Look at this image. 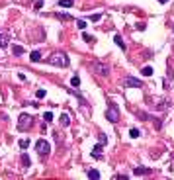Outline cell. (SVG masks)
I'll return each mask as SVG.
<instances>
[{
    "instance_id": "19",
    "label": "cell",
    "mask_w": 174,
    "mask_h": 180,
    "mask_svg": "<svg viewBox=\"0 0 174 180\" xmlns=\"http://www.w3.org/2000/svg\"><path fill=\"white\" fill-rule=\"evenodd\" d=\"M141 73H143L145 77H151V74H153V67H145V69L141 70Z\"/></svg>"
},
{
    "instance_id": "4",
    "label": "cell",
    "mask_w": 174,
    "mask_h": 180,
    "mask_svg": "<svg viewBox=\"0 0 174 180\" xmlns=\"http://www.w3.org/2000/svg\"><path fill=\"white\" fill-rule=\"evenodd\" d=\"M31 123H34V118L27 116V114H22L18 118V131H26V129H30Z\"/></svg>"
},
{
    "instance_id": "28",
    "label": "cell",
    "mask_w": 174,
    "mask_h": 180,
    "mask_svg": "<svg viewBox=\"0 0 174 180\" xmlns=\"http://www.w3.org/2000/svg\"><path fill=\"white\" fill-rule=\"evenodd\" d=\"M115 178H118V180H127L129 176H127V174H118V176H115Z\"/></svg>"
},
{
    "instance_id": "3",
    "label": "cell",
    "mask_w": 174,
    "mask_h": 180,
    "mask_svg": "<svg viewBox=\"0 0 174 180\" xmlns=\"http://www.w3.org/2000/svg\"><path fill=\"white\" fill-rule=\"evenodd\" d=\"M106 119L110 121V123H118L119 121V110L115 104H110V108L106 110Z\"/></svg>"
},
{
    "instance_id": "29",
    "label": "cell",
    "mask_w": 174,
    "mask_h": 180,
    "mask_svg": "<svg viewBox=\"0 0 174 180\" xmlns=\"http://www.w3.org/2000/svg\"><path fill=\"white\" fill-rule=\"evenodd\" d=\"M34 6H35V10H39V8H41V6H43V2H41V0H37V2L34 4Z\"/></svg>"
},
{
    "instance_id": "10",
    "label": "cell",
    "mask_w": 174,
    "mask_h": 180,
    "mask_svg": "<svg viewBox=\"0 0 174 180\" xmlns=\"http://www.w3.org/2000/svg\"><path fill=\"white\" fill-rule=\"evenodd\" d=\"M20 161H22L24 169H27V166H31V161H30V157H27V153H22V157H20Z\"/></svg>"
},
{
    "instance_id": "9",
    "label": "cell",
    "mask_w": 174,
    "mask_h": 180,
    "mask_svg": "<svg viewBox=\"0 0 174 180\" xmlns=\"http://www.w3.org/2000/svg\"><path fill=\"white\" fill-rule=\"evenodd\" d=\"M151 172H153V169H141V166H137V169L133 170L135 176H143V174H151Z\"/></svg>"
},
{
    "instance_id": "24",
    "label": "cell",
    "mask_w": 174,
    "mask_h": 180,
    "mask_svg": "<svg viewBox=\"0 0 174 180\" xmlns=\"http://www.w3.org/2000/svg\"><path fill=\"white\" fill-rule=\"evenodd\" d=\"M45 94H47V92H45L43 88H39V90L35 92V96H37V98H45Z\"/></svg>"
},
{
    "instance_id": "31",
    "label": "cell",
    "mask_w": 174,
    "mask_h": 180,
    "mask_svg": "<svg viewBox=\"0 0 174 180\" xmlns=\"http://www.w3.org/2000/svg\"><path fill=\"white\" fill-rule=\"evenodd\" d=\"M160 2H163V4H166V2H168V0H160Z\"/></svg>"
},
{
    "instance_id": "26",
    "label": "cell",
    "mask_w": 174,
    "mask_h": 180,
    "mask_svg": "<svg viewBox=\"0 0 174 180\" xmlns=\"http://www.w3.org/2000/svg\"><path fill=\"white\" fill-rule=\"evenodd\" d=\"M27 145H30V141H27V139H22V141H20V147H22V149H27Z\"/></svg>"
},
{
    "instance_id": "14",
    "label": "cell",
    "mask_w": 174,
    "mask_h": 180,
    "mask_svg": "<svg viewBox=\"0 0 174 180\" xmlns=\"http://www.w3.org/2000/svg\"><path fill=\"white\" fill-rule=\"evenodd\" d=\"M30 61H31V63H37V61H41V53H39V51H34V53L30 55Z\"/></svg>"
},
{
    "instance_id": "13",
    "label": "cell",
    "mask_w": 174,
    "mask_h": 180,
    "mask_svg": "<svg viewBox=\"0 0 174 180\" xmlns=\"http://www.w3.org/2000/svg\"><path fill=\"white\" fill-rule=\"evenodd\" d=\"M12 53H14L16 57H18V55H24V47H22V45H14V47H12Z\"/></svg>"
},
{
    "instance_id": "16",
    "label": "cell",
    "mask_w": 174,
    "mask_h": 180,
    "mask_svg": "<svg viewBox=\"0 0 174 180\" xmlns=\"http://www.w3.org/2000/svg\"><path fill=\"white\" fill-rule=\"evenodd\" d=\"M72 0H59V6L61 8H70V6H72Z\"/></svg>"
},
{
    "instance_id": "17",
    "label": "cell",
    "mask_w": 174,
    "mask_h": 180,
    "mask_svg": "<svg viewBox=\"0 0 174 180\" xmlns=\"http://www.w3.org/2000/svg\"><path fill=\"white\" fill-rule=\"evenodd\" d=\"M59 20H63V22H70L72 20V16H69V14H55Z\"/></svg>"
},
{
    "instance_id": "15",
    "label": "cell",
    "mask_w": 174,
    "mask_h": 180,
    "mask_svg": "<svg viewBox=\"0 0 174 180\" xmlns=\"http://www.w3.org/2000/svg\"><path fill=\"white\" fill-rule=\"evenodd\" d=\"M139 135H141V131H139L137 127H131V129H129V137H131V139H137Z\"/></svg>"
},
{
    "instance_id": "2",
    "label": "cell",
    "mask_w": 174,
    "mask_h": 180,
    "mask_svg": "<svg viewBox=\"0 0 174 180\" xmlns=\"http://www.w3.org/2000/svg\"><path fill=\"white\" fill-rule=\"evenodd\" d=\"M90 67H92V70H94L96 74H100V77H108V74H110V65H108V63L94 61Z\"/></svg>"
},
{
    "instance_id": "27",
    "label": "cell",
    "mask_w": 174,
    "mask_h": 180,
    "mask_svg": "<svg viewBox=\"0 0 174 180\" xmlns=\"http://www.w3.org/2000/svg\"><path fill=\"white\" fill-rule=\"evenodd\" d=\"M100 143H108V137H106V133H100Z\"/></svg>"
},
{
    "instance_id": "30",
    "label": "cell",
    "mask_w": 174,
    "mask_h": 180,
    "mask_svg": "<svg viewBox=\"0 0 174 180\" xmlns=\"http://www.w3.org/2000/svg\"><path fill=\"white\" fill-rule=\"evenodd\" d=\"M155 127H156V129H160V127H163V121L156 119V121H155Z\"/></svg>"
},
{
    "instance_id": "12",
    "label": "cell",
    "mask_w": 174,
    "mask_h": 180,
    "mask_svg": "<svg viewBox=\"0 0 174 180\" xmlns=\"http://www.w3.org/2000/svg\"><path fill=\"white\" fill-rule=\"evenodd\" d=\"M61 123H63L65 127H67V125H70V116L63 112V114H61Z\"/></svg>"
},
{
    "instance_id": "7",
    "label": "cell",
    "mask_w": 174,
    "mask_h": 180,
    "mask_svg": "<svg viewBox=\"0 0 174 180\" xmlns=\"http://www.w3.org/2000/svg\"><path fill=\"white\" fill-rule=\"evenodd\" d=\"M114 41H115V45H118V47H119V49H121V51H125V49H127V45H125V41H123V39H121V35H119V33H115V35H114Z\"/></svg>"
},
{
    "instance_id": "11",
    "label": "cell",
    "mask_w": 174,
    "mask_h": 180,
    "mask_svg": "<svg viewBox=\"0 0 174 180\" xmlns=\"http://www.w3.org/2000/svg\"><path fill=\"white\" fill-rule=\"evenodd\" d=\"M88 178L90 180H98V178H100V172H98L96 169H90L88 170Z\"/></svg>"
},
{
    "instance_id": "1",
    "label": "cell",
    "mask_w": 174,
    "mask_h": 180,
    "mask_svg": "<svg viewBox=\"0 0 174 180\" xmlns=\"http://www.w3.org/2000/svg\"><path fill=\"white\" fill-rule=\"evenodd\" d=\"M49 65H53V67H69L70 65V59H69V55L67 53H53L51 57H49Z\"/></svg>"
},
{
    "instance_id": "18",
    "label": "cell",
    "mask_w": 174,
    "mask_h": 180,
    "mask_svg": "<svg viewBox=\"0 0 174 180\" xmlns=\"http://www.w3.org/2000/svg\"><path fill=\"white\" fill-rule=\"evenodd\" d=\"M70 86H74V88L80 86V77H72V78H70Z\"/></svg>"
},
{
    "instance_id": "25",
    "label": "cell",
    "mask_w": 174,
    "mask_h": 180,
    "mask_svg": "<svg viewBox=\"0 0 174 180\" xmlns=\"http://www.w3.org/2000/svg\"><path fill=\"white\" fill-rule=\"evenodd\" d=\"M76 26L80 28V30H86V22H84V20H78V22H76Z\"/></svg>"
},
{
    "instance_id": "23",
    "label": "cell",
    "mask_w": 174,
    "mask_h": 180,
    "mask_svg": "<svg viewBox=\"0 0 174 180\" xmlns=\"http://www.w3.org/2000/svg\"><path fill=\"white\" fill-rule=\"evenodd\" d=\"M90 20H92V22H100V20H102V14H92V16H90Z\"/></svg>"
},
{
    "instance_id": "6",
    "label": "cell",
    "mask_w": 174,
    "mask_h": 180,
    "mask_svg": "<svg viewBox=\"0 0 174 180\" xmlns=\"http://www.w3.org/2000/svg\"><path fill=\"white\" fill-rule=\"evenodd\" d=\"M123 84L125 86H133V88H143V82L137 80V78H133V77H127L125 80H123Z\"/></svg>"
},
{
    "instance_id": "32",
    "label": "cell",
    "mask_w": 174,
    "mask_h": 180,
    "mask_svg": "<svg viewBox=\"0 0 174 180\" xmlns=\"http://www.w3.org/2000/svg\"><path fill=\"white\" fill-rule=\"evenodd\" d=\"M172 31H174V26H172Z\"/></svg>"
},
{
    "instance_id": "20",
    "label": "cell",
    "mask_w": 174,
    "mask_h": 180,
    "mask_svg": "<svg viewBox=\"0 0 174 180\" xmlns=\"http://www.w3.org/2000/svg\"><path fill=\"white\" fill-rule=\"evenodd\" d=\"M8 45V37L6 35H0V47H6Z\"/></svg>"
},
{
    "instance_id": "5",
    "label": "cell",
    "mask_w": 174,
    "mask_h": 180,
    "mask_svg": "<svg viewBox=\"0 0 174 180\" xmlns=\"http://www.w3.org/2000/svg\"><path fill=\"white\" fill-rule=\"evenodd\" d=\"M35 151L41 155V157H47V155H49V151H51V145H49V141L39 139V141L35 143Z\"/></svg>"
},
{
    "instance_id": "8",
    "label": "cell",
    "mask_w": 174,
    "mask_h": 180,
    "mask_svg": "<svg viewBox=\"0 0 174 180\" xmlns=\"http://www.w3.org/2000/svg\"><path fill=\"white\" fill-rule=\"evenodd\" d=\"M102 149H104V143H98L96 147L92 149V157L94 159H102Z\"/></svg>"
},
{
    "instance_id": "22",
    "label": "cell",
    "mask_w": 174,
    "mask_h": 180,
    "mask_svg": "<svg viewBox=\"0 0 174 180\" xmlns=\"http://www.w3.org/2000/svg\"><path fill=\"white\" fill-rule=\"evenodd\" d=\"M82 37H84V41H88V43H92V41H94V37L90 35V33H82Z\"/></svg>"
},
{
    "instance_id": "21",
    "label": "cell",
    "mask_w": 174,
    "mask_h": 180,
    "mask_svg": "<svg viewBox=\"0 0 174 180\" xmlns=\"http://www.w3.org/2000/svg\"><path fill=\"white\" fill-rule=\"evenodd\" d=\"M43 119H45V121H53V114H51V112H45V114H43Z\"/></svg>"
}]
</instances>
